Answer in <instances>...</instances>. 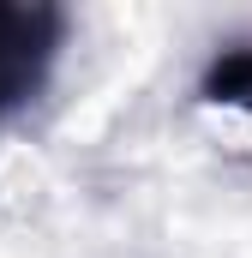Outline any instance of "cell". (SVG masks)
I'll list each match as a JSON object with an SVG mask.
<instances>
[{
  "label": "cell",
  "instance_id": "1",
  "mask_svg": "<svg viewBox=\"0 0 252 258\" xmlns=\"http://www.w3.org/2000/svg\"><path fill=\"white\" fill-rule=\"evenodd\" d=\"M66 30L72 18L54 0H0V126L48 90Z\"/></svg>",
  "mask_w": 252,
  "mask_h": 258
},
{
  "label": "cell",
  "instance_id": "2",
  "mask_svg": "<svg viewBox=\"0 0 252 258\" xmlns=\"http://www.w3.org/2000/svg\"><path fill=\"white\" fill-rule=\"evenodd\" d=\"M198 102H210V108H246L252 114V42H228L198 72Z\"/></svg>",
  "mask_w": 252,
  "mask_h": 258
}]
</instances>
